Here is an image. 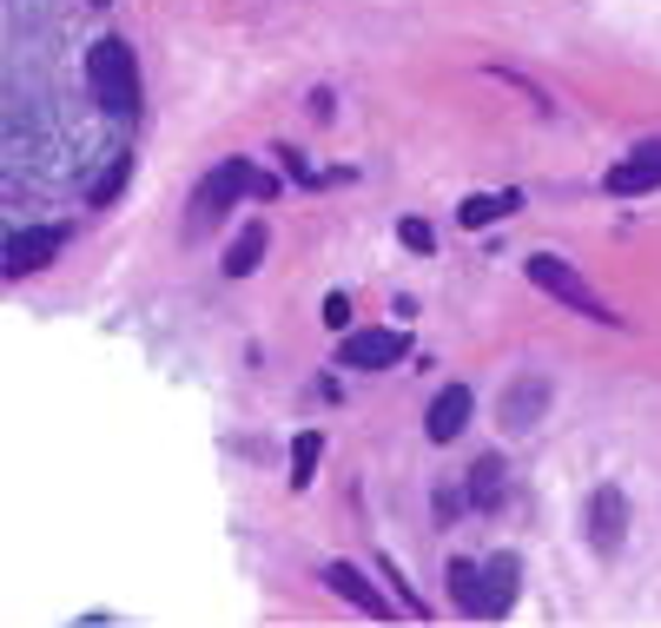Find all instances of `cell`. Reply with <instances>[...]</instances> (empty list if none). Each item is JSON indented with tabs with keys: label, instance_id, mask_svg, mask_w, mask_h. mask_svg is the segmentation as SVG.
<instances>
[{
	"label": "cell",
	"instance_id": "44dd1931",
	"mask_svg": "<svg viewBox=\"0 0 661 628\" xmlns=\"http://www.w3.org/2000/svg\"><path fill=\"white\" fill-rule=\"evenodd\" d=\"M93 8H107V0H93Z\"/></svg>",
	"mask_w": 661,
	"mask_h": 628
},
{
	"label": "cell",
	"instance_id": "7c38bea8",
	"mask_svg": "<svg viewBox=\"0 0 661 628\" xmlns=\"http://www.w3.org/2000/svg\"><path fill=\"white\" fill-rule=\"evenodd\" d=\"M259 259H265V218H252L238 231V239L225 246V278H245V272H259Z\"/></svg>",
	"mask_w": 661,
	"mask_h": 628
},
{
	"label": "cell",
	"instance_id": "ffe728a7",
	"mask_svg": "<svg viewBox=\"0 0 661 628\" xmlns=\"http://www.w3.org/2000/svg\"><path fill=\"white\" fill-rule=\"evenodd\" d=\"M377 569H384V582H390V589H403V608H424V595L403 582V569H397V563H377Z\"/></svg>",
	"mask_w": 661,
	"mask_h": 628
},
{
	"label": "cell",
	"instance_id": "52a82bcc",
	"mask_svg": "<svg viewBox=\"0 0 661 628\" xmlns=\"http://www.w3.org/2000/svg\"><path fill=\"white\" fill-rule=\"evenodd\" d=\"M338 357H345L351 370H384V364L403 357V331H351V338L338 344Z\"/></svg>",
	"mask_w": 661,
	"mask_h": 628
},
{
	"label": "cell",
	"instance_id": "8fae6325",
	"mask_svg": "<svg viewBox=\"0 0 661 628\" xmlns=\"http://www.w3.org/2000/svg\"><path fill=\"white\" fill-rule=\"evenodd\" d=\"M483 589H489L483 615H510L516 608V556H489L483 563Z\"/></svg>",
	"mask_w": 661,
	"mask_h": 628
},
{
	"label": "cell",
	"instance_id": "9a60e30c",
	"mask_svg": "<svg viewBox=\"0 0 661 628\" xmlns=\"http://www.w3.org/2000/svg\"><path fill=\"white\" fill-rule=\"evenodd\" d=\"M317 456H324V437L317 430H298V443H291V490H311Z\"/></svg>",
	"mask_w": 661,
	"mask_h": 628
},
{
	"label": "cell",
	"instance_id": "ba28073f",
	"mask_svg": "<svg viewBox=\"0 0 661 628\" xmlns=\"http://www.w3.org/2000/svg\"><path fill=\"white\" fill-rule=\"evenodd\" d=\"M615 199H628V192H648V186H661V146H641V152H628V160L602 179Z\"/></svg>",
	"mask_w": 661,
	"mask_h": 628
},
{
	"label": "cell",
	"instance_id": "2e32d148",
	"mask_svg": "<svg viewBox=\"0 0 661 628\" xmlns=\"http://www.w3.org/2000/svg\"><path fill=\"white\" fill-rule=\"evenodd\" d=\"M542 404H549V390H542V384H516L510 398H503V430H523V417H536Z\"/></svg>",
	"mask_w": 661,
	"mask_h": 628
},
{
	"label": "cell",
	"instance_id": "5bb4252c",
	"mask_svg": "<svg viewBox=\"0 0 661 628\" xmlns=\"http://www.w3.org/2000/svg\"><path fill=\"white\" fill-rule=\"evenodd\" d=\"M463 490H470L476 510H489L496 497H503V456H476V463H470V477H463Z\"/></svg>",
	"mask_w": 661,
	"mask_h": 628
},
{
	"label": "cell",
	"instance_id": "30bf717a",
	"mask_svg": "<svg viewBox=\"0 0 661 628\" xmlns=\"http://www.w3.org/2000/svg\"><path fill=\"white\" fill-rule=\"evenodd\" d=\"M516 205H523V192H476V199L457 205V225H463V231H483V225H496V218H510Z\"/></svg>",
	"mask_w": 661,
	"mask_h": 628
},
{
	"label": "cell",
	"instance_id": "e0dca14e",
	"mask_svg": "<svg viewBox=\"0 0 661 628\" xmlns=\"http://www.w3.org/2000/svg\"><path fill=\"white\" fill-rule=\"evenodd\" d=\"M126 173H133V160H126V152H120V160H107V173L93 179V192H87V199H93V205H113V199L126 192Z\"/></svg>",
	"mask_w": 661,
	"mask_h": 628
},
{
	"label": "cell",
	"instance_id": "277c9868",
	"mask_svg": "<svg viewBox=\"0 0 661 628\" xmlns=\"http://www.w3.org/2000/svg\"><path fill=\"white\" fill-rule=\"evenodd\" d=\"M53 252H60L53 225H14L8 246H0V272H8V278H34L40 265H53Z\"/></svg>",
	"mask_w": 661,
	"mask_h": 628
},
{
	"label": "cell",
	"instance_id": "ac0fdd59",
	"mask_svg": "<svg viewBox=\"0 0 661 628\" xmlns=\"http://www.w3.org/2000/svg\"><path fill=\"white\" fill-rule=\"evenodd\" d=\"M397 239H403V246H410V252H424V259H431V252H437V231H431V225H424V218H397Z\"/></svg>",
	"mask_w": 661,
	"mask_h": 628
},
{
	"label": "cell",
	"instance_id": "d6986e66",
	"mask_svg": "<svg viewBox=\"0 0 661 628\" xmlns=\"http://www.w3.org/2000/svg\"><path fill=\"white\" fill-rule=\"evenodd\" d=\"M324 325H330V331H345V325H351V298H345V291H330V298H324Z\"/></svg>",
	"mask_w": 661,
	"mask_h": 628
},
{
	"label": "cell",
	"instance_id": "9c48e42d",
	"mask_svg": "<svg viewBox=\"0 0 661 628\" xmlns=\"http://www.w3.org/2000/svg\"><path fill=\"white\" fill-rule=\"evenodd\" d=\"M324 582L338 589L351 608H364V615H390V602H384V595L371 589V576H364V569H351V563H324Z\"/></svg>",
	"mask_w": 661,
	"mask_h": 628
},
{
	"label": "cell",
	"instance_id": "8992f818",
	"mask_svg": "<svg viewBox=\"0 0 661 628\" xmlns=\"http://www.w3.org/2000/svg\"><path fill=\"white\" fill-rule=\"evenodd\" d=\"M470 411H476V398H470V384H444L437 398H431V417H424L431 443H450V437H463Z\"/></svg>",
	"mask_w": 661,
	"mask_h": 628
},
{
	"label": "cell",
	"instance_id": "6da1fadb",
	"mask_svg": "<svg viewBox=\"0 0 661 628\" xmlns=\"http://www.w3.org/2000/svg\"><path fill=\"white\" fill-rule=\"evenodd\" d=\"M87 87H93L107 120H139V66H133L126 40H100L87 53Z\"/></svg>",
	"mask_w": 661,
	"mask_h": 628
},
{
	"label": "cell",
	"instance_id": "4fadbf2b",
	"mask_svg": "<svg viewBox=\"0 0 661 628\" xmlns=\"http://www.w3.org/2000/svg\"><path fill=\"white\" fill-rule=\"evenodd\" d=\"M450 602L463 608V615H483V602H489V589H483V569L476 563H450Z\"/></svg>",
	"mask_w": 661,
	"mask_h": 628
},
{
	"label": "cell",
	"instance_id": "5b68a950",
	"mask_svg": "<svg viewBox=\"0 0 661 628\" xmlns=\"http://www.w3.org/2000/svg\"><path fill=\"white\" fill-rule=\"evenodd\" d=\"M589 536H596L602 556H609V549H622V536H628V497H622L615 483H602V490L589 497Z\"/></svg>",
	"mask_w": 661,
	"mask_h": 628
},
{
	"label": "cell",
	"instance_id": "3957f363",
	"mask_svg": "<svg viewBox=\"0 0 661 628\" xmlns=\"http://www.w3.org/2000/svg\"><path fill=\"white\" fill-rule=\"evenodd\" d=\"M238 192H252V199H272V192H278V179H272V173H259L252 160H225V166H219V173L199 186V218H219V212H225Z\"/></svg>",
	"mask_w": 661,
	"mask_h": 628
},
{
	"label": "cell",
	"instance_id": "7a4b0ae2",
	"mask_svg": "<svg viewBox=\"0 0 661 628\" xmlns=\"http://www.w3.org/2000/svg\"><path fill=\"white\" fill-rule=\"evenodd\" d=\"M523 272H529V285H542L549 298H562L569 311H583V318H596V325L622 331V318H615V311H609V304H602V298H596V291H589L583 278H575V272H569V265H562L556 252H529V265H523Z\"/></svg>",
	"mask_w": 661,
	"mask_h": 628
}]
</instances>
